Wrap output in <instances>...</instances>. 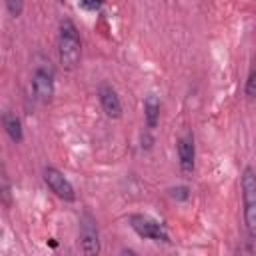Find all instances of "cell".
I'll return each instance as SVG.
<instances>
[{
  "mask_svg": "<svg viewBox=\"0 0 256 256\" xmlns=\"http://www.w3.org/2000/svg\"><path fill=\"white\" fill-rule=\"evenodd\" d=\"M172 196H174V198H182V200H186L190 194H188V188H176V190H172Z\"/></svg>",
  "mask_w": 256,
  "mask_h": 256,
  "instance_id": "obj_15",
  "label": "cell"
},
{
  "mask_svg": "<svg viewBox=\"0 0 256 256\" xmlns=\"http://www.w3.org/2000/svg\"><path fill=\"white\" fill-rule=\"evenodd\" d=\"M130 226L134 228V232L142 238H148V240H156V242H170V236L166 232V228L158 222H154L152 218H146V216H140V214H134L130 216Z\"/></svg>",
  "mask_w": 256,
  "mask_h": 256,
  "instance_id": "obj_4",
  "label": "cell"
},
{
  "mask_svg": "<svg viewBox=\"0 0 256 256\" xmlns=\"http://www.w3.org/2000/svg\"><path fill=\"white\" fill-rule=\"evenodd\" d=\"M32 92L38 102H50L54 96V70L50 68V62L38 64L32 74Z\"/></svg>",
  "mask_w": 256,
  "mask_h": 256,
  "instance_id": "obj_3",
  "label": "cell"
},
{
  "mask_svg": "<svg viewBox=\"0 0 256 256\" xmlns=\"http://www.w3.org/2000/svg\"><path fill=\"white\" fill-rule=\"evenodd\" d=\"M56 2H64V0H56Z\"/></svg>",
  "mask_w": 256,
  "mask_h": 256,
  "instance_id": "obj_16",
  "label": "cell"
},
{
  "mask_svg": "<svg viewBox=\"0 0 256 256\" xmlns=\"http://www.w3.org/2000/svg\"><path fill=\"white\" fill-rule=\"evenodd\" d=\"M58 52H60V62L64 68L74 70L78 66L80 54H82V42H80L78 28L74 26L72 20H62V24H60Z\"/></svg>",
  "mask_w": 256,
  "mask_h": 256,
  "instance_id": "obj_1",
  "label": "cell"
},
{
  "mask_svg": "<svg viewBox=\"0 0 256 256\" xmlns=\"http://www.w3.org/2000/svg\"><path fill=\"white\" fill-rule=\"evenodd\" d=\"M2 202L8 206L10 204V182H8V174H6V168H2Z\"/></svg>",
  "mask_w": 256,
  "mask_h": 256,
  "instance_id": "obj_12",
  "label": "cell"
},
{
  "mask_svg": "<svg viewBox=\"0 0 256 256\" xmlns=\"http://www.w3.org/2000/svg\"><path fill=\"white\" fill-rule=\"evenodd\" d=\"M98 98H100V104L106 112V116L110 118H120L122 116V102L116 94V90L108 84H102L100 90H98Z\"/></svg>",
  "mask_w": 256,
  "mask_h": 256,
  "instance_id": "obj_8",
  "label": "cell"
},
{
  "mask_svg": "<svg viewBox=\"0 0 256 256\" xmlns=\"http://www.w3.org/2000/svg\"><path fill=\"white\" fill-rule=\"evenodd\" d=\"M144 118H146V126L148 128H156L158 126V120H160V100L154 94H150L144 100Z\"/></svg>",
  "mask_w": 256,
  "mask_h": 256,
  "instance_id": "obj_10",
  "label": "cell"
},
{
  "mask_svg": "<svg viewBox=\"0 0 256 256\" xmlns=\"http://www.w3.org/2000/svg\"><path fill=\"white\" fill-rule=\"evenodd\" d=\"M178 158H180V170L184 174H192L196 164V146H194V136L190 132L178 140Z\"/></svg>",
  "mask_w": 256,
  "mask_h": 256,
  "instance_id": "obj_7",
  "label": "cell"
},
{
  "mask_svg": "<svg viewBox=\"0 0 256 256\" xmlns=\"http://www.w3.org/2000/svg\"><path fill=\"white\" fill-rule=\"evenodd\" d=\"M242 200H244V224L252 240H256V170L246 166L242 172Z\"/></svg>",
  "mask_w": 256,
  "mask_h": 256,
  "instance_id": "obj_2",
  "label": "cell"
},
{
  "mask_svg": "<svg viewBox=\"0 0 256 256\" xmlns=\"http://www.w3.org/2000/svg\"><path fill=\"white\" fill-rule=\"evenodd\" d=\"M6 8L12 18H20L24 12V0H6Z\"/></svg>",
  "mask_w": 256,
  "mask_h": 256,
  "instance_id": "obj_11",
  "label": "cell"
},
{
  "mask_svg": "<svg viewBox=\"0 0 256 256\" xmlns=\"http://www.w3.org/2000/svg\"><path fill=\"white\" fill-rule=\"evenodd\" d=\"M246 96L248 98H256V70H252L248 74V80H246V88H244Z\"/></svg>",
  "mask_w": 256,
  "mask_h": 256,
  "instance_id": "obj_13",
  "label": "cell"
},
{
  "mask_svg": "<svg viewBox=\"0 0 256 256\" xmlns=\"http://www.w3.org/2000/svg\"><path fill=\"white\" fill-rule=\"evenodd\" d=\"M44 182L48 184V188L62 200L66 202H74L76 200V192H74V186L70 184V180L56 168H46L44 170Z\"/></svg>",
  "mask_w": 256,
  "mask_h": 256,
  "instance_id": "obj_6",
  "label": "cell"
},
{
  "mask_svg": "<svg viewBox=\"0 0 256 256\" xmlns=\"http://www.w3.org/2000/svg\"><path fill=\"white\" fill-rule=\"evenodd\" d=\"M80 246L82 252L88 256H94L100 252V236H98V226L92 214H84L80 218Z\"/></svg>",
  "mask_w": 256,
  "mask_h": 256,
  "instance_id": "obj_5",
  "label": "cell"
},
{
  "mask_svg": "<svg viewBox=\"0 0 256 256\" xmlns=\"http://www.w3.org/2000/svg\"><path fill=\"white\" fill-rule=\"evenodd\" d=\"M2 122H4V130H6V134L10 136V140L12 142H22V138H24V130H22V122H20V118L16 116V114H12V112H6L4 114V118H2Z\"/></svg>",
  "mask_w": 256,
  "mask_h": 256,
  "instance_id": "obj_9",
  "label": "cell"
},
{
  "mask_svg": "<svg viewBox=\"0 0 256 256\" xmlns=\"http://www.w3.org/2000/svg\"><path fill=\"white\" fill-rule=\"evenodd\" d=\"M104 2H106V0H80L82 8L88 10V12H96V10H100V8L104 6Z\"/></svg>",
  "mask_w": 256,
  "mask_h": 256,
  "instance_id": "obj_14",
  "label": "cell"
}]
</instances>
